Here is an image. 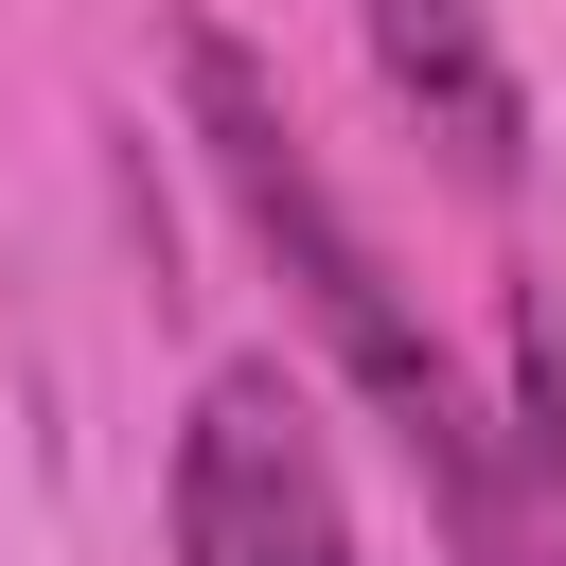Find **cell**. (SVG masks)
I'll return each instance as SVG.
<instances>
[{
    "mask_svg": "<svg viewBox=\"0 0 566 566\" xmlns=\"http://www.w3.org/2000/svg\"><path fill=\"white\" fill-rule=\"evenodd\" d=\"M177 88H195V142H212V177H230V212H248V248L301 283V318L336 336V371L371 389V424L407 442V478L442 495V531H460V566H531V531H513V478H495V424L460 407V371H442V336H424V301L389 283V248L336 212V177L301 159V124H283V88L230 53V35H177Z\"/></svg>",
    "mask_w": 566,
    "mask_h": 566,
    "instance_id": "obj_1",
    "label": "cell"
},
{
    "mask_svg": "<svg viewBox=\"0 0 566 566\" xmlns=\"http://www.w3.org/2000/svg\"><path fill=\"white\" fill-rule=\"evenodd\" d=\"M177 566H354V513H336V460H318V407L248 354L195 389L177 424Z\"/></svg>",
    "mask_w": 566,
    "mask_h": 566,
    "instance_id": "obj_2",
    "label": "cell"
},
{
    "mask_svg": "<svg viewBox=\"0 0 566 566\" xmlns=\"http://www.w3.org/2000/svg\"><path fill=\"white\" fill-rule=\"evenodd\" d=\"M371 71H389V106L442 142V177H513V142H531V88H513V53H495V18L478 0H371Z\"/></svg>",
    "mask_w": 566,
    "mask_h": 566,
    "instance_id": "obj_3",
    "label": "cell"
},
{
    "mask_svg": "<svg viewBox=\"0 0 566 566\" xmlns=\"http://www.w3.org/2000/svg\"><path fill=\"white\" fill-rule=\"evenodd\" d=\"M513 460H531V566H566V301L513 283Z\"/></svg>",
    "mask_w": 566,
    "mask_h": 566,
    "instance_id": "obj_4",
    "label": "cell"
}]
</instances>
